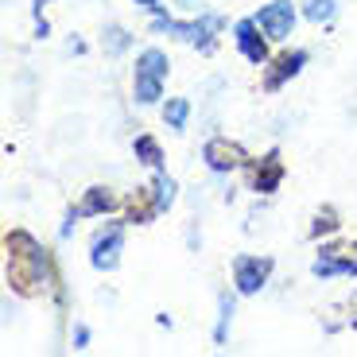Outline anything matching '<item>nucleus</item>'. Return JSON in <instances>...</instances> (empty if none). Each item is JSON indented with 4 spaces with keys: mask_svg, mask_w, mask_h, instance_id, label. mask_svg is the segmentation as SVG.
I'll list each match as a JSON object with an SVG mask.
<instances>
[{
    "mask_svg": "<svg viewBox=\"0 0 357 357\" xmlns=\"http://www.w3.org/2000/svg\"><path fill=\"white\" fill-rule=\"evenodd\" d=\"M4 249H8V284L20 295H43L47 287V257L24 229L8 233L4 237Z\"/></svg>",
    "mask_w": 357,
    "mask_h": 357,
    "instance_id": "nucleus-1",
    "label": "nucleus"
},
{
    "mask_svg": "<svg viewBox=\"0 0 357 357\" xmlns=\"http://www.w3.org/2000/svg\"><path fill=\"white\" fill-rule=\"evenodd\" d=\"M163 78H167V54L163 51H144L136 59V101L140 105H152L163 89Z\"/></svg>",
    "mask_w": 357,
    "mask_h": 357,
    "instance_id": "nucleus-2",
    "label": "nucleus"
},
{
    "mask_svg": "<svg viewBox=\"0 0 357 357\" xmlns=\"http://www.w3.org/2000/svg\"><path fill=\"white\" fill-rule=\"evenodd\" d=\"M268 272H272V260L268 257H237L233 260V284L241 295H252L264 287Z\"/></svg>",
    "mask_w": 357,
    "mask_h": 357,
    "instance_id": "nucleus-3",
    "label": "nucleus"
},
{
    "mask_svg": "<svg viewBox=\"0 0 357 357\" xmlns=\"http://www.w3.org/2000/svg\"><path fill=\"white\" fill-rule=\"evenodd\" d=\"M222 27V16H202L198 24H175L167 16H155V31H175L183 36L187 43H198V47H210V36Z\"/></svg>",
    "mask_w": 357,
    "mask_h": 357,
    "instance_id": "nucleus-4",
    "label": "nucleus"
},
{
    "mask_svg": "<svg viewBox=\"0 0 357 357\" xmlns=\"http://www.w3.org/2000/svg\"><path fill=\"white\" fill-rule=\"evenodd\" d=\"M257 24H260V31H264L268 39H287V36H291V24H295L291 0H276V4L260 8Z\"/></svg>",
    "mask_w": 357,
    "mask_h": 357,
    "instance_id": "nucleus-5",
    "label": "nucleus"
},
{
    "mask_svg": "<svg viewBox=\"0 0 357 357\" xmlns=\"http://www.w3.org/2000/svg\"><path fill=\"white\" fill-rule=\"evenodd\" d=\"M202 160L210 163L214 171H233V167H241L245 163V152H241V144L225 140V136H214V140L202 148Z\"/></svg>",
    "mask_w": 357,
    "mask_h": 357,
    "instance_id": "nucleus-6",
    "label": "nucleus"
},
{
    "mask_svg": "<svg viewBox=\"0 0 357 357\" xmlns=\"http://www.w3.org/2000/svg\"><path fill=\"white\" fill-rule=\"evenodd\" d=\"M357 249H346V245H331L322 249V257L314 260V276H338V272H349L357 276Z\"/></svg>",
    "mask_w": 357,
    "mask_h": 357,
    "instance_id": "nucleus-7",
    "label": "nucleus"
},
{
    "mask_svg": "<svg viewBox=\"0 0 357 357\" xmlns=\"http://www.w3.org/2000/svg\"><path fill=\"white\" fill-rule=\"evenodd\" d=\"M121 245H125V233H121V225H109L105 233H98V241H93V268H101V272H109V268H116V257H121Z\"/></svg>",
    "mask_w": 357,
    "mask_h": 357,
    "instance_id": "nucleus-8",
    "label": "nucleus"
},
{
    "mask_svg": "<svg viewBox=\"0 0 357 357\" xmlns=\"http://www.w3.org/2000/svg\"><path fill=\"white\" fill-rule=\"evenodd\" d=\"M257 27H260L257 20H241V24L233 27V36H237V47H241V54L249 59V63L264 66V63H268V43L260 39Z\"/></svg>",
    "mask_w": 357,
    "mask_h": 357,
    "instance_id": "nucleus-9",
    "label": "nucleus"
},
{
    "mask_svg": "<svg viewBox=\"0 0 357 357\" xmlns=\"http://www.w3.org/2000/svg\"><path fill=\"white\" fill-rule=\"evenodd\" d=\"M280 178H284V160H280L276 152H268L264 160L252 163V190H260V195H272V190L280 187Z\"/></svg>",
    "mask_w": 357,
    "mask_h": 357,
    "instance_id": "nucleus-10",
    "label": "nucleus"
},
{
    "mask_svg": "<svg viewBox=\"0 0 357 357\" xmlns=\"http://www.w3.org/2000/svg\"><path fill=\"white\" fill-rule=\"evenodd\" d=\"M113 206H116V195H113L109 187H89L86 198L74 206L70 214H74V218H93V214H109Z\"/></svg>",
    "mask_w": 357,
    "mask_h": 357,
    "instance_id": "nucleus-11",
    "label": "nucleus"
},
{
    "mask_svg": "<svg viewBox=\"0 0 357 357\" xmlns=\"http://www.w3.org/2000/svg\"><path fill=\"white\" fill-rule=\"evenodd\" d=\"M307 63V54L303 51H291V54H280L276 63H272V70L264 74V89H280L291 74H299V66Z\"/></svg>",
    "mask_w": 357,
    "mask_h": 357,
    "instance_id": "nucleus-12",
    "label": "nucleus"
},
{
    "mask_svg": "<svg viewBox=\"0 0 357 357\" xmlns=\"http://www.w3.org/2000/svg\"><path fill=\"white\" fill-rule=\"evenodd\" d=\"M155 214H160V198H155V190H136V195L128 198V222L144 225V222H152Z\"/></svg>",
    "mask_w": 357,
    "mask_h": 357,
    "instance_id": "nucleus-13",
    "label": "nucleus"
},
{
    "mask_svg": "<svg viewBox=\"0 0 357 357\" xmlns=\"http://www.w3.org/2000/svg\"><path fill=\"white\" fill-rule=\"evenodd\" d=\"M136 155H140L148 167H160L163 163V152H160V144H155L152 136H136Z\"/></svg>",
    "mask_w": 357,
    "mask_h": 357,
    "instance_id": "nucleus-14",
    "label": "nucleus"
},
{
    "mask_svg": "<svg viewBox=\"0 0 357 357\" xmlns=\"http://www.w3.org/2000/svg\"><path fill=\"white\" fill-rule=\"evenodd\" d=\"M303 12L314 24H326V20L334 16V0H303Z\"/></svg>",
    "mask_w": 357,
    "mask_h": 357,
    "instance_id": "nucleus-15",
    "label": "nucleus"
},
{
    "mask_svg": "<svg viewBox=\"0 0 357 357\" xmlns=\"http://www.w3.org/2000/svg\"><path fill=\"white\" fill-rule=\"evenodd\" d=\"M187 113H190V105H187L183 98L167 101V109H163V116H167V125H171V128H183V125H187Z\"/></svg>",
    "mask_w": 357,
    "mask_h": 357,
    "instance_id": "nucleus-16",
    "label": "nucleus"
},
{
    "mask_svg": "<svg viewBox=\"0 0 357 357\" xmlns=\"http://www.w3.org/2000/svg\"><path fill=\"white\" fill-rule=\"evenodd\" d=\"M338 229V214H334L331 206H322L319 214H314V225H311V233L314 237H322V233H334Z\"/></svg>",
    "mask_w": 357,
    "mask_h": 357,
    "instance_id": "nucleus-17",
    "label": "nucleus"
},
{
    "mask_svg": "<svg viewBox=\"0 0 357 357\" xmlns=\"http://www.w3.org/2000/svg\"><path fill=\"white\" fill-rule=\"evenodd\" d=\"M155 198H160V210H167L175 202V183L167 175H155Z\"/></svg>",
    "mask_w": 357,
    "mask_h": 357,
    "instance_id": "nucleus-18",
    "label": "nucleus"
},
{
    "mask_svg": "<svg viewBox=\"0 0 357 357\" xmlns=\"http://www.w3.org/2000/svg\"><path fill=\"white\" fill-rule=\"evenodd\" d=\"M125 47H128V36L121 31V27H109V31H105V51L109 54H121Z\"/></svg>",
    "mask_w": 357,
    "mask_h": 357,
    "instance_id": "nucleus-19",
    "label": "nucleus"
},
{
    "mask_svg": "<svg viewBox=\"0 0 357 357\" xmlns=\"http://www.w3.org/2000/svg\"><path fill=\"white\" fill-rule=\"evenodd\" d=\"M229 314H233V299L225 295V299H222V322H218V331H214V338H218V342H225V326H229Z\"/></svg>",
    "mask_w": 357,
    "mask_h": 357,
    "instance_id": "nucleus-20",
    "label": "nucleus"
},
{
    "mask_svg": "<svg viewBox=\"0 0 357 357\" xmlns=\"http://www.w3.org/2000/svg\"><path fill=\"white\" fill-rule=\"evenodd\" d=\"M86 338H89V331H86V326H78V334H74V342H78V349L86 346Z\"/></svg>",
    "mask_w": 357,
    "mask_h": 357,
    "instance_id": "nucleus-21",
    "label": "nucleus"
},
{
    "mask_svg": "<svg viewBox=\"0 0 357 357\" xmlns=\"http://www.w3.org/2000/svg\"><path fill=\"white\" fill-rule=\"evenodd\" d=\"M178 4H183V8H198V0H178Z\"/></svg>",
    "mask_w": 357,
    "mask_h": 357,
    "instance_id": "nucleus-22",
    "label": "nucleus"
},
{
    "mask_svg": "<svg viewBox=\"0 0 357 357\" xmlns=\"http://www.w3.org/2000/svg\"><path fill=\"white\" fill-rule=\"evenodd\" d=\"M136 4H160V0H136Z\"/></svg>",
    "mask_w": 357,
    "mask_h": 357,
    "instance_id": "nucleus-23",
    "label": "nucleus"
},
{
    "mask_svg": "<svg viewBox=\"0 0 357 357\" xmlns=\"http://www.w3.org/2000/svg\"><path fill=\"white\" fill-rule=\"evenodd\" d=\"M36 4H47V0H36Z\"/></svg>",
    "mask_w": 357,
    "mask_h": 357,
    "instance_id": "nucleus-24",
    "label": "nucleus"
},
{
    "mask_svg": "<svg viewBox=\"0 0 357 357\" xmlns=\"http://www.w3.org/2000/svg\"><path fill=\"white\" fill-rule=\"evenodd\" d=\"M354 249H357V241H354Z\"/></svg>",
    "mask_w": 357,
    "mask_h": 357,
    "instance_id": "nucleus-25",
    "label": "nucleus"
}]
</instances>
